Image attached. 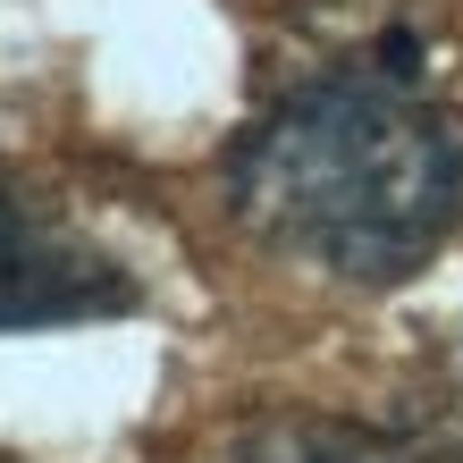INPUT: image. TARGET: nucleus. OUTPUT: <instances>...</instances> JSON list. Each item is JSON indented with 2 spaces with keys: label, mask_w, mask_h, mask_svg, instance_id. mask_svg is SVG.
<instances>
[{
  "label": "nucleus",
  "mask_w": 463,
  "mask_h": 463,
  "mask_svg": "<svg viewBox=\"0 0 463 463\" xmlns=\"http://www.w3.org/2000/svg\"><path fill=\"white\" fill-rule=\"evenodd\" d=\"M228 194L279 253L388 287L463 220V127L404 76L337 68L244 127Z\"/></svg>",
  "instance_id": "1"
},
{
  "label": "nucleus",
  "mask_w": 463,
  "mask_h": 463,
  "mask_svg": "<svg viewBox=\"0 0 463 463\" xmlns=\"http://www.w3.org/2000/svg\"><path fill=\"white\" fill-rule=\"evenodd\" d=\"M127 304H135L127 269L93 236H76L43 194L0 177V329H60V320H93Z\"/></svg>",
  "instance_id": "2"
},
{
  "label": "nucleus",
  "mask_w": 463,
  "mask_h": 463,
  "mask_svg": "<svg viewBox=\"0 0 463 463\" xmlns=\"http://www.w3.org/2000/svg\"><path fill=\"white\" fill-rule=\"evenodd\" d=\"M203 463H396V455L345 421H253Z\"/></svg>",
  "instance_id": "3"
}]
</instances>
